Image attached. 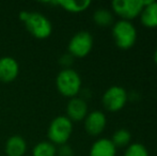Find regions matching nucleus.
Wrapping results in <instances>:
<instances>
[{
  "label": "nucleus",
  "instance_id": "obj_8",
  "mask_svg": "<svg viewBox=\"0 0 157 156\" xmlns=\"http://www.w3.org/2000/svg\"><path fill=\"white\" fill-rule=\"evenodd\" d=\"M83 121H85V129L90 136L101 135L107 125V119L105 113L99 110L88 112L87 117Z\"/></svg>",
  "mask_w": 157,
  "mask_h": 156
},
{
  "label": "nucleus",
  "instance_id": "obj_11",
  "mask_svg": "<svg viewBox=\"0 0 157 156\" xmlns=\"http://www.w3.org/2000/svg\"><path fill=\"white\" fill-rule=\"evenodd\" d=\"M117 148L111 139L99 138L92 144L89 156H116Z\"/></svg>",
  "mask_w": 157,
  "mask_h": 156
},
{
  "label": "nucleus",
  "instance_id": "obj_18",
  "mask_svg": "<svg viewBox=\"0 0 157 156\" xmlns=\"http://www.w3.org/2000/svg\"><path fill=\"white\" fill-rule=\"evenodd\" d=\"M124 156H149V151L142 143L135 142L126 148Z\"/></svg>",
  "mask_w": 157,
  "mask_h": 156
},
{
  "label": "nucleus",
  "instance_id": "obj_12",
  "mask_svg": "<svg viewBox=\"0 0 157 156\" xmlns=\"http://www.w3.org/2000/svg\"><path fill=\"white\" fill-rule=\"evenodd\" d=\"M45 3L52 4V6H59L71 13L83 12L91 6L90 0H56V1H48Z\"/></svg>",
  "mask_w": 157,
  "mask_h": 156
},
{
  "label": "nucleus",
  "instance_id": "obj_2",
  "mask_svg": "<svg viewBox=\"0 0 157 156\" xmlns=\"http://www.w3.org/2000/svg\"><path fill=\"white\" fill-rule=\"evenodd\" d=\"M81 85L80 75L73 69H63L57 75V89L65 97H76L81 91Z\"/></svg>",
  "mask_w": 157,
  "mask_h": 156
},
{
  "label": "nucleus",
  "instance_id": "obj_17",
  "mask_svg": "<svg viewBox=\"0 0 157 156\" xmlns=\"http://www.w3.org/2000/svg\"><path fill=\"white\" fill-rule=\"evenodd\" d=\"M93 21L99 27H107L111 25L113 21V15L110 11L106 9H98L94 12Z\"/></svg>",
  "mask_w": 157,
  "mask_h": 156
},
{
  "label": "nucleus",
  "instance_id": "obj_5",
  "mask_svg": "<svg viewBox=\"0 0 157 156\" xmlns=\"http://www.w3.org/2000/svg\"><path fill=\"white\" fill-rule=\"evenodd\" d=\"M93 36L88 31H79L68 42V54L74 58H85L93 48Z\"/></svg>",
  "mask_w": 157,
  "mask_h": 156
},
{
  "label": "nucleus",
  "instance_id": "obj_3",
  "mask_svg": "<svg viewBox=\"0 0 157 156\" xmlns=\"http://www.w3.org/2000/svg\"><path fill=\"white\" fill-rule=\"evenodd\" d=\"M73 133V122L66 116L56 117L48 127V139L55 146L66 144Z\"/></svg>",
  "mask_w": 157,
  "mask_h": 156
},
{
  "label": "nucleus",
  "instance_id": "obj_10",
  "mask_svg": "<svg viewBox=\"0 0 157 156\" xmlns=\"http://www.w3.org/2000/svg\"><path fill=\"white\" fill-rule=\"evenodd\" d=\"M19 74V64L12 57L0 58V81L12 82L17 78Z\"/></svg>",
  "mask_w": 157,
  "mask_h": 156
},
{
  "label": "nucleus",
  "instance_id": "obj_1",
  "mask_svg": "<svg viewBox=\"0 0 157 156\" xmlns=\"http://www.w3.org/2000/svg\"><path fill=\"white\" fill-rule=\"evenodd\" d=\"M19 19L25 24L26 29L35 39H47L52 32V25L50 21L41 13L21 11L19 13Z\"/></svg>",
  "mask_w": 157,
  "mask_h": 156
},
{
  "label": "nucleus",
  "instance_id": "obj_21",
  "mask_svg": "<svg viewBox=\"0 0 157 156\" xmlns=\"http://www.w3.org/2000/svg\"><path fill=\"white\" fill-rule=\"evenodd\" d=\"M154 61H155V63L157 64V48H156L155 52H154Z\"/></svg>",
  "mask_w": 157,
  "mask_h": 156
},
{
  "label": "nucleus",
  "instance_id": "obj_13",
  "mask_svg": "<svg viewBox=\"0 0 157 156\" xmlns=\"http://www.w3.org/2000/svg\"><path fill=\"white\" fill-rule=\"evenodd\" d=\"M27 151V142L21 136L14 135L6 140V154L8 156H24Z\"/></svg>",
  "mask_w": 157,
  "mask_h": 156
},
{
  "label": "nucleus",
  "instance_id": "obj_20",
  "mask_svg": "<svg viewBox=\"0 0 157 156\" xmlns=\"http://www.w3.org/2000/svg\"><path fill=\"white\" fill-rule=\"evenodd\" d=\"M57 155L58 156H74V151L67 144L60 146V148L57 149Z\"/></svg>",
  "mask_w": 157,
  "mask_h": 156
},
{
  "label": "nucleus",
  "instance_id": "obj_9",
  "mask_svg": "<svg viewBox=\"0 0 157 156\" xmlns=\"http://www.w3.org/2000/svg\"><path fill=\"white\" fill-rule=\"evenodd\" d=\"M88 115V104L82 97H73L66 105V117L73 123L85 120Z\"/></svg>",
  "mask_w": 157,
  "mask_h": 156
},
{
  "label": "nucleus",
  "instance_id": "obj_15",
  "mask_svg": "<svg viewBox=\"0 0 157 156\" xmlns=\"http://www.w3.org/2000/svg\"><path fill=\"white\" fill-rule=\"evenodd\" d=\"M32 156H57V148L49 141L39 142L33 148Z\"/></svg>",
  "mask_w": 157,
  "mask_h": 156
},
{
  "label": "nucleus",
  "instance_id": "obj_14",
  "mask_svg": "<svg viewBox=\"0 0 157 156\" xmlns=\"http://www.w3.org/2000/svg\"><path fill=\"white\" fill-rule=\"evenodd\" d=\"M140 21L147 28H157V1L144 6L140 14Z\"/></svg>",
  "mask_w": 157,
  "mask_h": 156
},
{
  "label": "nucleus",
  "instance_id": "obj_6",
  "mask_svg": "<svg viewBox=\"0 0 157 156\" xmlns=\"http://www.w3.org/2000/svg\"><path fill=\"white\" fill-rule=\"evenodd\" d=\"M101 101L106 110L118 112L125 107L128 101V93L123 87L112 86L105 91Z\"/></svg>",
  "mask_w": 157,
  "mask_h": 156
},
{
  "label": "nucleus",
  "instance_id": "obj_4",
  "mask_svg": "<svg viewBox=\"0 0 157 156\" xmlns=\"http://www.w3.org/2000/svg\"><path fill=\"white\" fill-rule=\"evenodd\" d=\"M112 36L120 49H129L137 41V29L130 21L120 19L113 24Z\"/></svg>",
  "mask_w": 157,
  "mask_h": 156
},
{
  "label": "nucleus",
  "instance_id": "obj_19",
  "mask_svg": "<svg viewBox=\"0 0 157 156\" xmlns=\"http://www.w3.org/2000/svg\"><path fill=\"white\" fill-rule=\"evenodd\" d=\"M59 63L62 65L63 69H71L72 64L74 63V57L67 52V54L61 56V58L59 59Z\"/></svg>",
  "mask_w": 157,
  "mask_h": 156
},
{
  "label": "nucleus",
  "instance_id": "obj_16",
  "mask_svg": "<svg viewBox=\"0 0 157 156\" xmlns=\"http://www.w3.org/2000/svg\"><path fill=\"white\" fill-rule=\"evenodd\" d=\"M130 140H132V135L129 131L125 128H120L113 133L111 141L116 148H124L129 146Z\"/></svg>",
  "mask_w": 157,
  "mask_h": 156
},
{
  "label": "nucleus",
  "instance_id": "obj_7",
  "mask_svg": "<svg viewBox=\"0 0 157 156\" xmlns=\"http://www.w3.org/2000/svg\"><path fill=\"white\" fill-rule=\"evenodd\" d=\"M111 6L113 12L121 19L128 21L140 16L143 10L142 0H113Z\"/></svg>",
  "mask_w": 157,
  "mask_h": 156
}]
</instances>
